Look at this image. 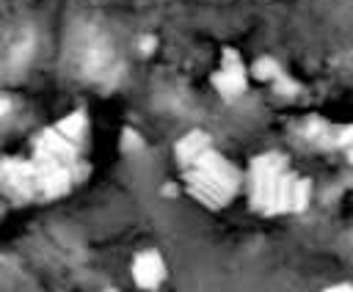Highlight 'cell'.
<instances>
[{"label":"cell","instance_id":"cell-1","mask_svg":"<svg viewBox=\"0 0 353 292\" xmlns=\"http://www.w3.org/2000/svg\"><path fill=\"white\" fill-rule=\"evenodd\" d=\"M243 190L248 207L259 215L301 212L312 198V182L292 174L281 152H262L251 157L243 171Z\"/></svg>","mask_w":353,"mask_h":292},{"label":"cell","instance_id":"cell-2","mask_svg":"<svg viewBox=\"0 0 353 292\" xmlns=\"http://www.w3.org/2000/svg\"><path fill=\"white\" fill-rule=\"evenodd\" d=\"M182 182L190 198H196L201 207L221 209V207H229L240 196L243 171L229 157L215 152V146H210L207 152L196 157L193 165L182 168Z\"/></svg>","mask_w":353,"mask_h":292},{"label":"cell","instance_id":"cell-3","mask_svg":"<svg viewBox=\"0 0 353 292\" xmlns=\"http://www.w3.org/2000/svg\"><path fill=\"white\" fill-rule=\"evenodd\" d=\"M212 88L223 99H234L248 88V69L234 47H226L221 55V66L212 72Z\"/></svg>","mask_w":353,"mask_h":292},{"label":"cell","instance_id":"cell-4","mask_svg":"<svg viewBox=\"0 0 353 292\" xmlns=\"http://www.w3.org/2000/svg\"><path fill=\"white\" fill-rule=\"evenodd\" d=\"M130 273H132V281L141 286V289H157L168 270H165V259L160 256V251L154 248H146L141 253H135L132 264H130Z\"/></svg>","mask_w":353,"mask_h":292},{"label":"cell","instance_id":"cell-5","mask_svg":"<svg viewBox=\"0 0 353 292\" xmlns=\"http://www.w3.org/2000/svg\"><path fill=\"white\" fill-rule=\"evenodd\" d=\"M210 146H212V138H210L204 129H190V132H185V135L174 143V160H176L179 168H188V165H193L196 157H199L201 152H207Z\"/></svg>","mask_w":353,"mask_h":292},{"label":"cell","instance_id":"cell-6","mask_svg":"<svg viewBox=\"0 0 353 292\" xmlns=\"http://www.w3.org/2000/svg\"><path fill=\"white\" fill-rule=\"evenodd\" d=\"M281 72H284V69H281V66H279V61H276V58H270V55L256 58V63L251 66V74H254L256 80H262V83H265V80H268V83H270V80H276Z\"/></svg>","mask_w":353,"mask_h":292},{"label":"cell","instance_id":"cell-7","mask_svg":"<svg viewBox=\"0 0 353 292\" xmlns=\"http://www.w3.org/2000/svg\"><path fill=\"white\" fill-rule=\"evenodd\" d=\"M323 292H353V289H350V284H345V281H342V284H334V286H325Z\"/></svg>","mask_w":353,"mask_h":292}]
</instances>
